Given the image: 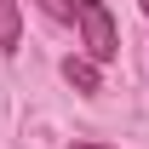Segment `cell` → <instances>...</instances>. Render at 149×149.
Segmentation results:
<instances>
[{
	"instance_id": "6",
	"label": "cell",
	"mask_w": 149,
	"mask_h": 149,
	"mask_svg": "<svg viewBox=\"0 0 149 149\" xmlns=\"http://www.w3.org/2000/svg\"><path fill=\"white\" fill-rule=\"evenodd\" d=\"M143 12H149V0H143Z\"/></svg>"
},
{
	"instance_id": "4",
	"label": "cell",
	"mask_w": 149,
	"mask_h": 149,
	"mask_svg": "<svg viewBox=\"0 0 149 149\" xmlns=\"http://www.w3.org/2000/svg\"><path fill=\"white\" fill-rule=\"evenodd\" d=\"M40 12L57 17V23H74V0H40Z\"/></svg>"
},
{
	"instance_id": "2",
	"label": "cell",
	"mask_w": 149,
	"mask_h": 149,
	"mask_svg": "<svg viewBox=\"0 0 149 149\" xmlns=\"http://www.w3.org/2000/svg\"><path fill=\"white\" fill-rule=\"evenodd\" d=\"M63 80H69L74 92H86V97L103 86V74H97V63H92V57H69V63H63Z\"/></svg>"
},
{
	"instance_id": "1",
	"label": "cell",
	"mask_w": 149,
	"mask_h": 149,
	"mask_svg": "<svg viewBox=\"0 0 149 149\" xmlns=\"http://www.w3.org/2000/svg\"><path fill=\"white\" fill-rule=\"evenodd\" d=\"M74 23H80V40H86L92 63H109L120 52V35H115V17H109L103 0H74Z\"/></svg>"
},
{
	"instance_id": "3",
	"label": "cell",
	"mask_w": 149,
	"mask_h": 149,
	"mask_svg": "<svg viewBox=\"0 0 149 149\" xmlns=\"http://www.w3.org/2000/svg\"><path fill=\"white\" fill-rule=\"evenodd\" d=\"M23 17H17V0H0V52H17Z\"/></svg>"
},
{
	"instance_id": "5",
	"label": "cell",
	"mask_w": 149,
	"mask_h": 149,
	"mask_svg": "<svg viewBox=\"0 0 149 149\" xmlns=\"http://www.w3.org/2000/svg\"><path fill=\"white\" fill-rule=\"evenodd\" d=\"M74 149H109V143H74Z\"/></svg>"
}]
</instances>
